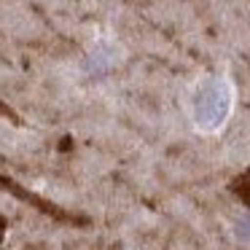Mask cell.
<instances>
[{"instance_id": "1", "label": "cell", "mask_w": 250, "mask_h": 250, "mask_svg": "<svg viewBox=\"0 0 250 250\" xmlns=\"http://www.w3.org/2000/svg\"><path fill=\"white\" fill-rule=\"evenodd\" d=\"M231 110V86L221 78H210L194 97V119L202 129H215Z\"/></svg>"}]
</instances>
